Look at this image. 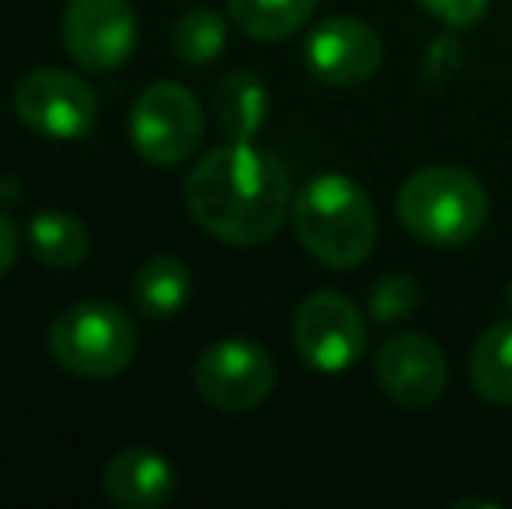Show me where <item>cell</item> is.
Listing matches in <instances>:
<instances>
[{
  "label": "cell",
  "instance_id": "obj_1",
  "mask_svg": "<svg viewBox=\"0 0 512 509\" xmlns=\"http://www.w3.org/2000/svg\"><path fill=\"white\" fill-rule=\"evenodd\" d=\"M185 203L209 238L237 248L265 245L293 210L290 171L255 140H227L192 164Z\"/></svg>",
  "mask_w": 512,
  "mask_h": 509
},
{
  "label": "cell",
  "instance_id": "obj_2",
  "mask_svg": "<svg viewBox=\"0 0 512 509\" xmlns=\"http://www.w3.org/2000/svg\"><path fill=\"white\" fill-rule=\"evenodd\" d=\"M293 234L314 262L356 269L377 248V210L366 189L349 175L324 171L293 199Z\"/></svg>",
  "mask_w": 512,
  "mask_h": 509
},
{
  "label": "cell",
  "instance_id": "obj_3",
  "mask_svg": "<svg viewBox=\"0 0 512 509\" xmlns=\"http://www.w3.org/2000/svg\"><path fill=\"white\" fill-rule=\"evenodd\" d=\"M398 220L422 245H471L488 224V192L467 168L429 164L411 171L398 189Z\"/></svg>",
  "mask_w": 512,
  "mask_h": 509
},
{
  "label": "cell",
  "instance_id": "obj_4",
  "mask_svg": "<svg viewBox=\"0 0 512 509\" xmlns=\"http://www.w3.org/2000/svg\"><path fill=\"white\" fill-rule=\"evenodd\" d=\"M49 356L67 374L105 381L119 377L136 356V328L133 318L119 304L105 300H84L60 311L46 335Z\"/></svg>",
  "mask_w": 512,
  "mask_h": 509
},
{
  "label": "cell",
  "instance_id": "obj_5",
  "mask_svg": "<svg viewBox=\"0 0 512 509\" xmlns=\"http://www.w3.org/2000/svg\"><path fill=\"white\" fill-rule=\"evenodd\" d=\"M203 133V105L175 81H154L129 109V140L147 164L171 168L189 161L203 143Z\"/></svg>",
  "mask_w": 512,
  "mask_h": 509
},
{
  "label": "cell",
  "instance_id": "obj_6",
  "mask_svg": "<svg viewBox=\"0 0 512 509\" xmlns=\"http://www.w3.org/2000/svg\"><path fill=\"white\" fill-rule=\"evenodd\" d=\"M293 349L317 374H345L366 353V318L335 290L310 293L293 314Z\"/></svg>",
  "mask_w": 512,
  "mask_h": 509
},
{
  "label": "cell",
  "instance_id": "obj_7",
  "mask_svg": "<svg viewBox=\"0 0 512 509\" xmlns=\"http://www.w3.org/2000/svg\"><path fill=\"white\" fill-rule=\"evenodd\" d=\"M14 116L46 140H81L98 123V98L84 77L60 67H42L18 81Z\"/></svg>",
  "mask_w": 512,
  "mask_h": 509
},
{
  "label": "cell",
  "instance_id": "obj_8",
  "mask_svg": "<svg viewBox=\"0 0 512 509\" xmlns=\"http://www.w3.org/2000/svg\"><path fill=\"white\" fill-rule=\"evenodd\" d=\"M199 398L216 412H251L276 387V363L269 349L251 339H220L196 360L192 370Z\"/></svg>",
  "mask_w": 512,
  "mask_h": 509
},
{
  "label": "cell",
  "instance_id": "obj_9",
  "mask_svg": "<svg viewBox=\"0 0 512 509\" xmlns=\"http://www.w3.org/2000/svg\"><path fill=\"white\" fill-rule=\"evenodd\" d=\"M63 49L81 70L108 74L136 53V14L129 0H70L63 11Z\"/></svg>",
  "mask_w": 512,
  "mask_h": 509
},
{
  "label": "cell",
  "instance_id": "obj_10",
  "mask_svg": "<svg viewBox=\"0 0 512 509\" xmlns=\"http://www.w3.org/2000/svg\"><path fill=\"white\" fill-rule=\"evenodd\" d=\"M373 377L398 408L422 412L443 398L450 367L443 349L429 335L401 332L380 342V349L373 353Z\"/></svg>",
  "mask_w": 512,
  "mask_h": 509
},
{
  "label": "cell",
  "instance_id": "obj_11",
  "mask_svg": "<svg viewBox=\"0 0 512 509\" xmlns=\"http://www.w3.org/2000/svg\"><path fill=\"white\" fill-rule=\"evenodd\" d=\"M307 70L328 88H356L370 81L384 63L377 28L359 18H328L310 28L304 42Z\"/></svg>",
  "mask_w": 512,
  "mask_h": 509
},
{
  "label": "cell",
  "instance_id": "obj_12",
  "mask_svg": "<svg viewBox=\"0 0 512 509\" xmlns=\"http://www.w3.org/2000/svg\"><path fill=\"white\" fill-rule=\"evenodd\" d=\"M178 475L161 450L126 447L102 468V492L119 509H157L175 496Z\"/></svg>",
  "mask_w": 512,
  "mask_h": 509
},
{
  "label": "cell",
  "instance_id": "obj_13",
  "mask_svg": "<svg viewBox=\"0 0 512 509\" xmlns=\"http://www.w3.org/2000/svg\"><path fill=\"white\" fill-rule=\"evenodd\" d=\"M213 119L227 140L248 143L269 119V91L251 70H234L213 88Z\"/></svg>",
  "mask_w": 512,
  "mask_h": 509
},
{
  "label": "cell",
  "instance_id": "obj_14",
  "mask_svg": "<svg viewBox=\"0 0 512 509\" xmlns=\"http://www.w3.org/2000/svg\"><path fill=\"white\" fill-rule=\"evenodd\" d=\"M133 304L143 318L168 321L189 304L192 297V269L178 255H150L133 272Z\"/></svg>",
  "mask_w": 512,
  "mask_h": 509
},
{
  "label": "cell",
  "instance_id": "obj_15",
  "mask_svg": "<svg viewBox=\"0 0 512 509\" xmlns=\"http://www.w3.org/2000/svg\"><path fill=\"white\" fill-rule=\"evenodd\" d=\"M471 387L488 405H512V314L478 335L471 349Z\"/></svg>",
  "mask_w": 512,
  "mask_h": 509
},
{
  "label": "cell",
  "instance_id": "obj_16",
  "mask_svg": "<svg viewBox=\"0 0 512 509\" xmlns=\"http://www.w3.org/2000/svg\"><path fill=\"white\" fill-rule=\"evenodd\" d=\"M28 245H32L35 262L49 265V269H77L91 252L88 227L74 213L63 210L35 213L28 224Z\"/></svg>",
  "mask_w": 512,
  "mask_h": 509
},
{
  "label": "cell",
  "instance_id": "obj_17",
  "mask_svg": "<svg viewBox=\"0 0 512 509\" xmlns=\"http://www.w3.org/2000/svg\"><path fill=\"white\" fill-rule=\"evenodd\" d=\"M230 21L255 42H283L314 18L317 0H227Z\"/></svg>",
  "mask_w": 512,
  "mask_h": 509
},
{
  "label": "cell",
  "instance_id": "obj_18",
  "mask_svg": "<svg viewBox=\"0 0 512 509\" xmlns=\"http://www.w3.org/2000/svg\"><path fill=\"white\" fill-rule=\"evenodd\" d=\"M227 46V18L213 7H192L175 21L171 49L185 67H206Z\"/></svg>",
  "mask_w": 512,
  "mask_h": 509
},
{
  "label": "cell",
  "instance_id": "obj_19",
  "mask_svg": "<svg viewBox=\"0 0 512 509\" xmlns=\"http://www.w3.org/2000/svg\"><path fill=\"white\" fill-rule=\"evenodd\" d=\"M418 304H422V293L408 272H387L370 290V318L377 325H394V321L411 318Z\"/></svg>",
  "mask_w": 512,
  "mask_h": 509
},
{
  "label": "cell",
  "instance_id": "obj_20",
  "mask_svg": "<svg viewBox=\"0 0 512 509\" xmlns=\"http://www.w3.org/2000/svg\"><path fill=\"white\" fill-rule=\"evenodd\" d=\"M446 28H471L485 18L488 0H418Z\"/></svg>",
  "mask_w": 512,
  "mask_h": 509
},
{
  "label": "cell",
  "instance_id": "obj_21",
  "mask_svg": "<svg viewBox=\"0 0 512 509\" xmlns=\"http://www.w3.org/2000/svg\"><path fill=\"white\" fill-rule=\"evenodd\" d=\"M18 245H21V234H18V224L0 210V276L11 272L14 258H18Z\"/></svg>",
  "mask_w": 512,
  "mask_h": 509
},
{
  "label": "cell",
  "instance_id": "obj_22",
  "mask_svg": "<svg viewBox=\"0 0 512 509\" xmlns=\"http://www.w3.org/2000/svg\"><path fill=\"white\" fill-rule=\"evenodd\" d=\"M467 506H481V509H499V503H492V499H457L453 509H467Z\"/></svg>",
  "mask_w": 512,
  "mask_h": 509
},
{
  "label": "cell",
  "instance_id": "obj_23",
  "mask_svg": "<svg viewBox=\"0 0 512 509\" xmlns=\"http://www.w3.org/2000/svg\"><path fill=\"white\" fill-rule=\"evenodd\" d=\"M506 304H509V311H512V279L506 283Z\"/></svg>",
  "mask_w": 512,
  "mask_h": 509
}]
</instances>
